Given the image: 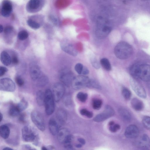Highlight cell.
<instances>
[{"mask_svg":"<svg viewBox=\"0 0 150 150\" xmlns=\"http://www.w3.org/2000/svg\"><path fill=\"white\" fill-rule=\"evenodd\" d=\"M30 77L34 81L37 80L41 76V71L40 67L37 65L33 64L30 67Z\"/></svg>","mask_w":150,"mask_h":150,"instance_id":"17","label":"cell"},{"mask_svg":"<svg viewBox=\"0 0 150 150\" xmlns=\"http://www.w3.org/2000/svg\"><path fill=\"white\" fill-rule=\"evenodd\" d=\"M8 69L4 67H0V77H2L8 71Z\"/></svg>","mask_w":150,"mask_h":150,"instance_id":"43","label":"cell"},{"mask_svg":"<svg viewBox=\"0 0 150 150\" xmlns=\"http://www.w3.org/2000/svg\"><path fill=\"white\" fill-rule=\"evenodd\" d=\"M28 33L25 31H22L20 32L18 34V39L21 41H24L28 37Z\"/></svg>","mask_w":150,"mask_h":150,"instance_id":"37","label":"cell"},{"mask_svg":"<svg viewBox=\"0 0 150 150\" xmlns=\"http://www.w3.org/2000/svg\"><path fill=\"white\" fill-rule=\"evenodd\" d=\"M65 88L63 84L60 83H56L54 86L53 91L54 100L59 102L62 98L65 92Z\"/></svg>","mask_w":150,"mask_h":150,"instance_id":"11","label":"cell"},{"mask_svg":"<svg viewBox=\"0 0 150 150\" xmlns=\"http://www.w3.org/2000/svg\"><path fill=\"white\" fill-rule=\"evenodd\" d=\"M87 87L98 89L101 88V87L98 82L96 80L92 79H90Z\"/></svg>","mask_w":150,"mask_h":150,"instance_id":"30","label":"cell"},{"mask_svg":"<svg viewBox=\"0 0 150 150\" xmlns=\"http://www.w3.org/2000/svg\"><path fill=\"white\" fill-rule=\"evenodd\" d=\"M122 94L124 99L127 100H129L131 96V92L126 88H123L122 89Z\"/></svg>","mask_w":150,"mask_h":150,"instance_id":"34","label":"cell"},{"mask_svg":"<svg viewBox=\"0 0 150 150\" xmlns=\"http://www.w3.org/2000/svg\"><path fill=\"white\" fill-rule=\"evenodd\" d=\"M78 141L82 144H85L86 143L85 140L83 138H79L78 139Z\"/></svg>","mask_w":150,"mask_h":150,"instance_id":"49","label":"cell"},{"mask_svg":"<svg viewBox=\"0 0 150 150\" xmlns=\"http://www.w3.org/2000/svg\"><path fill=\"white\" fill-rule=\"evenodd\" d=\"M22 136L25 142H32L36 145H38L39 137L35 131L31 127L25 126L22 129Z\"/></svg>","mask_w":150,"mask_h":150,"instance_id":"4","label":"cell"},{"mask_svg":"<svg viewBox=\"0 0 150 150\" xmlns=\"http://www.w3.org/2000/svg\"><path fill=\"white\" fill-rule=\"evenodd\" d=\"M40 4V0H30L27 7L30 10H36L39 7Z\"/></svg>","mask_w":150,"mask_h":150,"instance_id":"25","label":"cell"},{"mask_svg":"<svg viewBox=\"0 0 150 150\" xmlns=\"http://www.w3.org/2000/svg\"><path fill=\"white\" fill-rule=\"evenodd\" d=\"M102 105L101 100L99 99H94L92 102V107L95 110H98L100 108Z\"/></svg>","mask_w":150,"mask_h":150,"instance_id":"33","label":"cell"},{"mask_svg":"<svg viewBox=\"0 0 150 150\" xmlns=\"http://www.w3.org/2000/svg\"><path fill=\"white\" fill-rule=\"evenodd\" d=\"M70 134V132L68 129L65 128H62L59 130L58 133V139L60 142L63 144Z\"/></svg>","mask_w":150,"mask_h":150,"instance_id":"20","label":"cell"},{"mask_svg":"<svg viewBox=\"0 0 150 150\" xmlns=\"http://www.w3.org/2000/svg\"><path fill=\"white\" fill-rule=\"evenodd\" d=\"M114 113V109L111 106H106L104 111L97 115L94 118V120L96 122L103 121L113 116Z\"/></svg>","mask_w":150,"mask_h":150,"instance_id":"9","label":"cell"},{"mask_svg":"<svg viewBox=\"0 0 150 150\" xmlns=\"http://www.w3.org/2000/svg\"><path fill=\"white\" fill-rule=\"evenodd\" d=\"M139 134V131L135 125H131L128 126L126 128L125 135L128 138L134 139L137 138Z\"/></svg>","mask_w":150,"mask_h":150,"instance_id":"14","label":"cell"},{"mask_svg":"<svg viewBox=\"0 0 150 150\" xmlns=\"http://www.w3.org/2000/svg\"><path fill=\"white\" fill-rule=\"evenodd\" d=\"M4 28L2 25H0V33H2L4 31Z\"/></svg>","mask_w":150,"mask_h":150,"instance_id":"50","label":"cell"},{"mask_svg":"<svg viewBox=\"0 0 150 150\" xmlns=\"http://www.w3.org/2000/svg\"><path fill=\"white\" fill-rule=\"evenodd\" d=\"M142 123L144 127L147 130L150 131V117L144 116L142 119Z\"/></svg>","mask_w":150,"mask_h":150,"instance_id":"32","label":"cell"},{"mask_svg":"<svg viewBox=\"0 0 150 150\" xmlns=\"http://www.w3.org/2000/svg\"><path fill=\"white\" fill-rule=\"evenodd\" d=\"M42 149L43 150H47L48 149L45 146H43L42 148Z\"/></svg>","mask_w":150,"mask_h":150,"instance_id":"54","label":"cell"},{"mask_svg":"<svg viewBox=\"0 0 150 150\" xmlns=\"http://www.w3.org/2000/svg\"><path fill=\"white\" fill-rule=\"evenodd\" d=\"M12 58V62L14 64H17L19 62L18 59V57L15 56H13Z\"/></svg>","mask_w":150,"mask_h":150,"instance_id":"46","label":"cell"},{"mask_svg":"<svg viewBox=\"0 0 150 150\" xmlns=\"http://www.w3.org/2000/svg\"><path fill=\"white\" fill-rule=\"evenodd\" d=\"M10 129L7 125H3L0 127V135L4 139H7L10 134Z\"/></svg>","mask_w":150,"mask_h":150,"instance_id":"23","label":"cell"},{"mask_svg":"<svg viewBox=\"0 0 150 150\" xmlns=\"http://www.w3.org/2000/svg\"><path fill=\"white\" fill-rule=\"evenodd\" d=\"M14 28L11 26H8L4 29V33L6 35H8L11 33L13 31Z\"/></svg>","mask_w":150,"mask_h":150,"instance_id":"42","label":"cell"},{"mask_svg":"<svg viewBox=\"0 0 150 150\" xmlns=\"http://www.w3.org/2000/svg\"><path fill=\"white\" fill-rule=\"evenodd\" d=\"M37 85L40 87H43L49 82V78L45 76H41L37 80Z\"/></svg>","mask_w":150,"mask_h":150,"instance_id":"28","label":"cell"},{"mask_svg":"<svg viewBox=\"0 0 150 150\" xmlns=\"http://www.w3.org/2000/svg\"><path fill=\"white\" fill-rule=\"evenodd\" d=\"M89 80L88 77L84 75L75 77L71 86L74 89L79 90L87 87Z\"/></svg>","mask_w":150,"mask_h":150,"instance_id":"7","label":"cell"},{"mask_svg":"<svg viewBox=\"0 0 150 150\" xmlns=\"http://www.w3.org/2000/svg\"><path fill=\"white\" fill-rule=\"evenodd\" d=\"M19 121L22 123H24L25 122V115L24 114H22L20 115L19 118Z\"/></svg>","mask_w":150,"mask_h":150,"instance_id":"45","label":"cell"},{"mask_svg":"<svg viewBox=\"0 0 150 150\" xmlns=\"http://www.w3.org/2000/svg\"><path fill=\"white\" fill-rule=\"evenodd\" d=\"M109 129L112 132H115L120 129V127L119 125L114 124L112 125L109 126Z\"/></svg>","mask_w":150,"mask_h":150,"instance_id":"39","label":"cell"},{"mask_svg":"<svg viewBox=\"0 0 150 150\" xmlns=\"http://www.w3.org/2000/svg\"><path fill=\"white\" fill-rule=\"evenodd\" d=\"M61 47L63 51L70 55L75 56L77 54V52L73 46L67 42H63Z\"/></svg>","mask_w":150,"mask_h":150,"instance_id":"15","label":"cell"},{"mask_svg":"<svg viewBox=\"0 0 150 150\" xmlns=\"http://www.w3.org/2000/svg\"><path fill=\"white\" fill-rule=\"evenodd\" d=\"M17 105L20 111L21 112L27 108L28 106V103L25 99H23Z\"/></svg>","mask_w":150,"mask_h":150,"instance_id":"31","label":"cell"},{"mask_svg":"<svg viewBox=\"0 0 150 150\" xmlns=\"http://www.w3.org/2000/svg\"><path fill=\"white\" fill-rule=\"evenodd\" d=\"M3 114L1 113V122L2 121V119H3Z\"/></svg>","mask_w":150,"mask_h":150,"instance_id":"55","label":"cell"},{"mask_svg":"<svg viewBox=\"0 0 150 150\" xmlns=\"http://www.w3.org/2000/svg\"><path fill=\"white\" fill-rule=\"evenodd\" d=\"M45 96V94L41 90H39L37 92V101L38 104L39 106H42L44 104Z\"/></svg>","mask_w":150,"mask_h":150,"instance_id":"26","label":"cell"},{"mask_svg":"<svg viewBox=\"0 0 150 150\" xmlns=\"http://www.w3.org/2000/svg\"><path fill=\"white\" fill-rule=\"evenodd\" d=\"M118 112L120 116L127 121H130L131 120V116L130 113L126 109L121 108L119 109Z\"/></svg>","mask_w":150,"mask_h":150,"instance_id":"24","label":"cell"},{"mask_svg":"<svg viewBox=\"0 0 150 150\" xmlns=\"http://www.w3.org/2000/svg\"><path fill=\"white\" fill-rule=\"evenodd\" d=\"M131 87L137 95L143 99H145L146 94L145 91L143 88L137 81L133 79L130 80Z\"/></svg>","mask_w":150,"mask_h":150,"instance_id":"12","label":"cell"},{"mask_svg":"<svg viewBox=\"0 0 150 150\" xmlns=\"http://www.w3.org/2000/svg\"><path fill=\"white\" fill-rule=\"evenodd\" d=\"M15 84L11 79L5 78L0 80V89L1 90L12 92L15 91Z\"/></svg>","mask_w":150,"mask_h":150,"instance_id":"10","label":"cell"},{"mask_svg":"<svg viewBox=\"0 0 150 150\" xmlns=\"http://www.w3.org/2000/svg\"><path fill=\"white\" fill-rule=\"evenodd\" d=\"M114 52L118 58L125 60L129 58L132 56L133 49L129 44L125 42H121L116 46Z\"/></svg>","mask_w":150,"mask_h":150,"instance_id":"3","label":"cell"},{"mask_svg":"<svg viewBox=\"0 0 150 150\" xmlns=\"http://www.w3.org/2000/svg\"><path fill=\"white\" fill-rule=\"evenodd\" d=\"M131 75L135 77L148 82L150 80V65L147 64H135L130 69Z\"/></svg>","mask_w":150,"mask_h":150,"instance_id":"1","label":"cell"},{"mask_svg":"<svg viewBox=\"0 0 150 150\" xmlns=\"http://www.w3.org/2000/svg\"><path fill=\"white\" fill-rule=\"evenodd\" d=\"M56 117L58 123L61 125H63L65 123L67 120V113L63 109H59L56 113Z\"/></svg>","mask_w":150,"mask_h":150,"instance_id":"18","label":"cell"},{"mask_svg":"<svg viewBox=\"0 0 150 150\" xmlns=\"http://www.w3.org/2000/svg\"><path fill=\"white\" fill-rule=\"evenodd\" d=\"M13 10L11 2L9 0H4L2 5L1 14L4 17L7 18L9 17Z\"/></svg>","mask_w":150,"mask_h":150,"instance_id":"13","label":"cell"},{"mask_svg":"<svg viewBox=\"0 0 150 150\" xmlns=\"http://www.w3.org/2000/svg\"><path fill=\"white\" fill-rule=\"evenodd\" d=\"M44 104L46 112L49 115L52 114L55 109L54 97L51 91L49 89L46 90L45 93Z\"/></svg>","mask_w":150,"mask_h":150,"instance_id":"5","label":"cell"},{"mask_svg":"<svg viewBox=\"0 0 150 150\" xmlns=\"http://www.w3.org/2000/svg\"><path fill=\"white\" fill-rule=\"evenodd\" d=\"M15 81L17 85L20 87H22L24 84V81L23 79L20 76H16Z\"/></svg>","mask_w":150,"mask_h":150,"instance_id":"41","label":"cell"},{"mask_svg":"<svg viewBox=\"0 0 150 150\" xmlns=\"http://www.w3.org/2000/svg\"><path fill=\"white\" fill-rule=\"evenodd\" d=\"M76 147L78 148H80L82 147V145L80 144H78L76 145Z\"/></svg>","mask_w":150,"mask_h":150,"instance_id":"52","label":"cell"},{"mask_svg":"<svg viewBox=\"0 0 150 150\" xmlns=\"http://www.w3.org/2000/svg\"><path fill=\"white\" fill-rule=\"evenodd\" d=\"M31 118L33 122L40 130L43 131L45 129L46 126L44 118L39 111L34 110L31 114Z\"/></svg>","mask_w":150,"mask_h":150,"instance_id":"6","label":"cell"},{"mask_svg":"<svg viewBox=\"0 0 150 150\" xmlns=\"http://www.w3.org/2000/svg\"><path fill=\"white\" fill-rule=\"evenodd\" d=\"M89 71L87 68L85 67H84L82 74L83 75H87L89 74Z\"/></svg>","mask_w":150,"mask_h":150,"instance_id":"48","label":"cell"},{"mask_svg":"<svg viewBox=\"0 0 150 150\" xmlns=\"http://www.w3.org/2000/svg\"><path fill=\"white\" fill-rule=\"evenodd\" d=\"M112 30L111 25L107 19L101 17L98 18L96 34L98 38L102 39L105 38Z\"/></svg>","mask_w":150,"mask_h":150,"instance_id":"2","label":"cell"},{"mask_svg":"<svg viewBox=\"0 0 150 150\" xmlns=\"http://www.w3.org/2000/svg\"><path fill=\"white\" fill-rule=\"evenodd\" d=\"M100 63L103 67L107 71H110L111 69V64L109 60L106 58H103L100 61Z\"/></svg>","mask_w":150,"mask_h":150,"instance_id":"29","label":"cell"},{"mask_svg":"<svg viewBox=\"0 0 150 150\" xmlns=\"http://www.w3.org/2000/svg\"><path fill=\"white\" fill-rule=\"evenodd\" d=\"M88 94L86 93L80 92L78 93L77 97L81 102L84 103L86 102L88 98Z\"/></svg>","mask_w":150,"mask_h":150,"instance_id":"36","label":"cell"},{"mask_svg":"<svg viewBox=\"0 0 150 150\" xmlns=\"http://www.w3.org/2000/svg\"><path fill=\"white\" fill-rule=\"evenodd\" d=\"M20 112L17 105H12L10 108L9 113L11 116L15 117L20 115Z\"/></svg>","mask_w":150,"mask_h":150,"instance_id":"27","label":"cell"},{"mask_svg":"<svg viewBox=\"0 0 150 150\" xmlns=\"http://www.w3.org/2000/svg\"><path fill=\"white\" fill-rule=\"evenodd\" d=\"M80 113L82 115L86 116L89 118H91L93 116V113L86 109L84 108L81 110Z\"/></svg>","mask_w":150,"mask_h":150,"instance_id":"38","label":"cell"},{"mask_svg":"<svg viewBox=\"0 0 150 150\" xmlns=\"http://www.w3.org/2000/svg\"><path fill=\"white\" fill-rule=\"evenodd\" d=\"M27 23L29 27L34 29H38L40 27L39 23L31 19L28 20L27 21Z\"/></svg>","mask_w":150,"mask_h":150,"instance_id":"35","label":"cell"},{"mask_svg":"<svg viewBox=\"0 0 150 150\" xmlns=\"http://www.w3.org/2000/svg\"><path fill=\"white\" fill-rule=\"evenodd\" d=\"M115 123L114 122H113V121H111L109 123V126L112 125H113Z\"/></svg>","mask_w":150,"mask_h":150,"instance_id":"51","label":"cell"},{"mask_svg":"<svg viewBox=\"0 0 150 150\" xmlns=\"http://www.w3.org/2000/svg\"><path fill=\"white\" fill-rule=\"evenodd\" d=\"M1 59L2 63L6 66L10 65L12 62V58L11 56L6 51L1 53Z\"/></svg>","mask_w":150,"mask_h":150,"instance_id":"22","label":"cell"},{"mask_svg":"<svg viewBox=\"0 0 150 150\" xmlns=\"http://www.w3.org/2000/svg\"><path fill=\"white\" fill-rule=\"evenodd\" d=\"M132 107L137 111H140L144 108L143 102L137 98H133L131 101Z\"/></svg>","mask_w":150,"mask_h":150,"instance_id":"21","label":"cell"},{"mask_svg":"<svg viewBox=\"0 0 150 150\" xmlns=\"http://www.w3.org/2000/svg\"><path fill=\"white\" fill-rule=\"evenodd\" d=\"M137 146L140 148L146 149L150 147V139L146 134L143 135L137 141Z\"/></svg>","mask_w":150,"mask_h":150,"instance_id":"16","label":"cell"},{"mask_svg":"<svg viewBox=\"0 0 150 150\" xmlns=\"http://www.w3.org/2000/svg\"><path fill=\"white\" fill-rule=\"evenodd\" d=\"M51 21L55 25H57L58 23L57 19L53 16H51L50 17Z\"/></svg>","mask_w":150,"mask_h":150,"instance_id":"47","label":"cell"},{"mask_svg":"<svg viewBox=\"0 0 150 150\" xmlns=\"http://www.w3.org/2000/svg\"><path fill=\"white\" fill-rule=\"evenodd\" d=\"M74 77L71 71L68 69H63L60 72V79L62 83L67 87L72 85Z\"/></svg>","mask_w":150,"mask_h":150,"instance_id":"8","label":"cell"},{"mask_svg":"<svg viewBox=\"0 0 150 150\" xmlns=\"http://www.w3.org/2000/svg\"><path fill=\"white\" fill-rule=\"evenodd\" d=\"M92 63L93 66L96 69H99L100 67L99 64L97 60L95 59H92Z\"/></svg>","mask_w":150,"mask_h":150,"instance_id":"44","label":"cell"},{"mask_svg":"<svg viewBox=\"0 0 150 150\" xmlns=\"http://www.w3.org/2000/svg\"><path fill=\"white\" fill-rule=\"evenodd\" d=\"M13 149L9 147H6L3 150H12Z\"/></svg>","mask_w":150,"mask_h":150,"instance_id":"53","label":"cell"},{"mask_svg":"<svg viewBox=\"0 0 150 150\" xmlns=\"http://www.w3.org/2000/svg\"><path fill=\"white\" fill-rule=\"evenodd\" d=\"M83 65L80 63H78L76 64L75 66V70L79 74H82L84 68Z\"/></svg>","mask_w":150,"mask_h":150,"instance_id":"40","label":"cell"},{"mask_svg":"<svg viewBox=\"0 0 150 150\" xmlns=\"http://www.w3.org/2000/svg\"><path fill=\"white\" fill-rule=\"evenodd\" d=\"M49 126L51 134L53 135H57L59 130L58 123L57 121L54 118H51L49 121Z\"/></svg>","mask_w":150,"mask_h":150,"instance_id":"19","label":"cell"}]
</instances>
